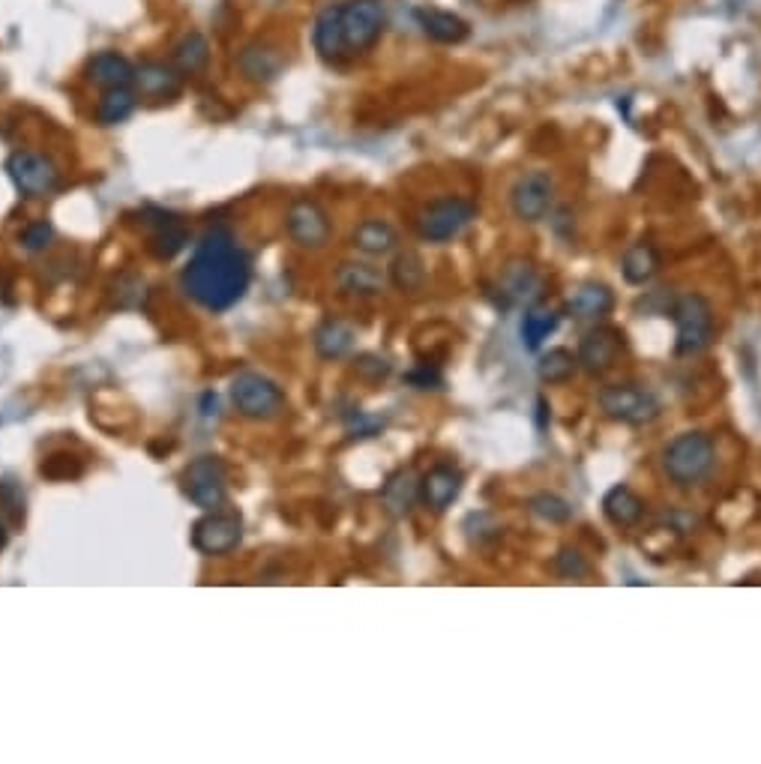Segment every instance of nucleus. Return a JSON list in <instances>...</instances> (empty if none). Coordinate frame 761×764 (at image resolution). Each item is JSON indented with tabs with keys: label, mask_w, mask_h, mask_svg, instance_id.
I'll use <instances>...</instances> for the list:
<instances>
[{
	"label": "nucleus",
	"mask_w": 761,
	"mask_h": 764,
	"mask_svg": "<svg viewBox=\"0 0 761 764\" xmlns=\"http://www.w3.org/2000/svg\"><path fill=\"white\" fill-rule=\"evenodd\" d=\"M186 294L210 312L231 309L249 288V258L225 225H216L198 243L183 270Z\"/></svg>",
	"instance_id": "f257e3e1"
},
{
	"label": "nucleus",
	"mask_w": 761,
	"mask_h": 764,
	"mask_svg": "<svg viewBox=\"0 0 761 764\" xmlns=\"http://www.w3.org/2000/svg\"><path fill=\"white\" fill-rule=\"evenodd\" d=\"M714 465H717V444L702 429L681 432L663 447V474L681 489H693L702 480H708Z\"/></svg>",
	"instance_id": "f03ea898"
},
{
	"label": "nucleus",
	"mask_w": 761,
	"mask_h": 764,
	"mask_svg": "<svg viewBox=\"0 0 761 764\" xmlns=\"http://www.w3.org/2000/svg\"><path fill=\"white\" fill-rule=\"evenodd\" d=\"M672 321L678 330L675 351L678 357H696L711 348L717 333V315L708 297L702 294H681L672 303Z\"/></svg>",
	"instance_id": "7ed1b4c3"
},
{
	"label": "nucleus",
	"mask_w": 761,
	"mask_h": 764,
	"mask_svg": "<svg viewBox=\"0 0 761 764\" xmlns=\"http://www.w3.org/2000/svg\"><path fill=\"white\" fill-rule=\"evenodd\" d=\"M597 402H600V411L609 420H618V423H627V426L654 423L660 417V411H663L657 393L648 390L645 384H633V381L603 387Z\"/></svg>",
	"instance_id": "20e7f679"
},
{
	"label": "nucleus",
	"mask_w": 761,
	"mask_h": 764,
	"mask_svg": "<svg viewBox=\"0 0 761 764\" xmlns=\"http://www.w3.org/2000/svg\"><path fill=\"white\" fill-rule=\"evenodd\" d=\"M474 219H477L474 201L459 198V195H444V198L423 207V213L417 216V234L426 243H450Z\"/></svg>",
	"instance_id": "39448f33"
},
{
	"label": "nucleus",
	"mask_w": 761,
	"mask_h": 764,
	"mask_svg": "<svg viewBox=\"0 0 761 764\" xmlns=\"http://www.w3.org/2000/svg\"><path fill=\"white\" fill-rule=\"evenodd\" d=\"M555 204V177L543 168L525 171L510 186V210L519 222H543Z\"/></svg>",
	"instance_id": "423d86ee"
},
{
	"label": "nucleus",
	"mask_w": 761,
	"mask_h": 764,
	"mask_svg": "<svg viewBox=\"0 0 761 764\" xmlns=\"http://www.w3.org/2000/svg\"><path fill=\"white\" fill-rule=\"evenodd\" d=\"M231 399L237 411L249 420H270L285 408L282 390L258 372H240L231 381Z\"/></svg>",
	"instance_id": "0eeeda50"
},
{
	"label": "nucleus",
	"mask_w": 761,
	"mask_h": 764,
	"mask_svg": "<svg viewBox=\"0 0 761 764\" xmlns=\"http://www.w3.org/2000/svg\"><path fill=\"white\" fill-rule=\"evenodd\" d=\"M387 12L381 0H348L342 3V30L348 54H360L372 48L384 30Z\"/></svg>",
	"instance_id": "6e6552de"
},
{
	"label": "nucleus",
	"mask_w": 761,
	"mask_h": 764,
	"mask_svg": "<svg viewBox=\"0 0 761 764\" xmlns=\"http://www.w3.org/2000/svg\"><path fill=\"white\" fill-rule=\"evenodd\" d=\"M6 171L12 177V183L30 195V198H42V195H51L60 183V174L54 168L51 159H45L42 153H30V150H18L9 156L6 162Z\"/></svg>",
	"instance_id": "1a4fd4ad"
},
{
	"label": "nucleus",
	"mask_w": 761,
	"mask_h": 764,
	"mask_svg": "<svg viewBox=\"0 0 761 764\" xmlns=\"http://www.w3.org/2000/svg\"><path fill=\"white\" fill-rule=\"evenodd\" d=\"M624 348H627V339L618 327H606V324L594 327L579 342V351H576L579 369H585L588 375H603V372L615 369Z\"/></svg>",
	"instance_id": "9d476101"
},
{
	"label": "nucleus",
	"mask_w": 761,
	"mask_h": 764,
	"mask_svg": "<svg viewBox=\"0 0 761 764\" xmlns=\"http://www.w3.org/2000/svg\"><path fill=\"white\" fill-rule=\"evenodd\" d=\"M285 228H288V237L303 249H321L330 240V216L312 198H300L288 207Z\"/></svg>",
	"instance_id": "9b49d317"
},
{
	"label": "nucleus",
	"mask_w": 761,
	"mask_h": 764,
	"mask_svg": "<svg viewBox=\"0 0 761 764\" xmlns=\"http://www.w3.org/2000/svg\"><path fill=\"white\" fill-rule=\"evenodd\" d=\"M186 495L192 504H198L201 510H216L225 501V468L216 456H201L195 459L186 474Z\"/></svg>",
	"instance_id": "f8f14e48"
},
{
	"label": "nucleus",
	"mask_w": 761,
	"mask_h": 764,
	"mask_svg": "<svg viewBox=\"0 0 761 764\" xmlns=\"http://www.w3.org/2000/svg\"><path fill=\"white\" fill-rule=\"evenodd\" d=\"M243 537V522L234 513H210L192 531V546L204 555H228Z\"/></svg>",
	"instance_id": "ddd939ff"
},
{
	"label": "nucleus",
	"mask_w": 761,
	"mask_h": 764,
	"mask_svg": "<svg viewBox=\"0 0 761 764\" xmlns=\"http://www.w3.org/2000/svg\"><path fill=\"white\" fill-rule=\"evenodd\" d=\"M144 225L150 228V237H147V249L153 258L159 261H171L189 240V231L183 225L180 216L174 213H165V210H147L144 213Z\"/></svg>",
	"instance_id": "4468645a"
},
{
	"label": "nucleus",
	"mask_w": 761,
	"mask_h": 764,
	"mask_svg": "<svg viewBox=\"0 0 761 764\" xmlns=\"http://www.w3.org/2000/svg\"><path fill=\"white\" fill-rule=\"evenodd\" d=\"M498 294L504 297V303H528L540 294V273L534 267V261L516 255L507 258L501 273H498Z\"/></svg>",
	"instance_id": "2eb2a0df"
},
{
	"label": "nucleus",
	"mask_w": 761,
	"mask_h": 764,
	"mask_svg": "<svg viewBox=\"0 0 761 764\" xmlns=\"http://www.w3.org/2000/svg\"><path fill=\"white\" fill-rule=\"evenodd\" d=\"M615 309V291L603 282H582L564 303V315L573 321H597Z\"/></svg>",
	"instance_id": "dca6fc26"
},
{
	"label": "nucleus",
	"mask_w": 761,
	"mask_h": 764,
	"mask_svg": "<svg viewBox=\"0 0 761 764\" xmlns=\"http://www.w3.org/2000/svg\"><path fill=\"white\" fill-rule=\"evenodd\" d=\"M414 21L417 27L432 39V42H441V45H459L468 39L471 33V24L456 15V12H447V9H438V6H420L414 9Z\"/></svg>",
	"instance_id": "f3484780"
},
{
	"label": "nucleus",
	"mask_w": 761,
	"mask_h": 764,
	"mask_svg": "<svg viewBox=\"0 0 761 764\" xmlns=\"http://www.w3.org/2000/svg\"><path fill=\"white\" fill-rule=\"evenodd\" d=\"M462 492V474L453 465H435L432 471H426L420 477V501L435 510L444 513Z\"/></svg>",
	"instance_id": "a211bd4d"
},
{
	"label": "nucleus",
	"mask_w": 761,
	"mask_h": 764,
	"mask_svg": "<svg viewBox=\"0 0 761 764\" xmlns=\"http://www.w3.org/2000/svg\"><path fill=\"white\" fill-rule=\"evenodd\" d=\"M312 42H315V51L336 63L348 54L345 48V30H342V3H327L318 18H315V30H312Z\"/></svg>",
	"instance_id": "6ab92c4d"
},
{
	"label": "nucleus",
	"mask_w": 761,
	"mask_h": 764,
	"mask_svg": "<svg viewBox=\"0 0 761 764\" xmlns=\"http://www.w3.org/2000/svg\"><path fill=\"white\" fill-rule=\"evenodd\" d=\"M336 285L348 297H378L387 288V276L366 261H345L336 270Z\"/></svg>",
	"instance_id": "aec40b11"
},
{
	"label": "nucleus",
	"mask_w": 761,
	"mask_h": 764,
	"mask_svg": "<svg viewBox=\"0 0 761 764\" xmlns=\"http://www.w3.org/2000/svg\"><path fill=\"white\" fill-rule=\"evenodd\" d=\"M87 78L96 87H102V90L132 87L135 84V66L123 54H117V51H99L87 63Z\"/></svg>",
	"instance_id": "412c9836"
},
{
	"label": "nucleus",
	"mask_w": 761,
	"mask_h": 764,
	"mask_svg": "<svg viewBox=\"0 0 761 764\" xmlns=\"http://www.w3.org/2000/svg\"><path fill=\"white\" fill-rule=\"evenodd\" d=\"M561 315L564 312H558L546 303H528L522 324H519V339H522L525 351H540L543 342L561 327Z\"/></svg>",
	"instance_id": "4be33fe9"
},
{
	"label": "nucleus",
	"mask_w": 761,
	"mask_h": 764,
	"mask_svg": "<svg viewBox=\"0 0 761 764\" xmlns=\"http://www.w3.org/2000/svg\"><path fill=\"white\" fill-rule=\"evenodd\" d=\"M417 501H420V477L408 468L396 471L381 489V504L393 519H405Z\"/></svg>",
	"instance_id": "5701e85b"
},
{
	"label": "nucleus",
	"mask_w": 761,
	"mask_h": 764,
	"mask_svg": "<svg viewBox=\"0 0 761 764\" xmlns=\"http://www.w3.org/2000/svg\"><path fill=\"white\" fill-rule=\"evenodd\" d=\"M180 69L174 63H162V60H147L135 69V84L144 96L153 99H168L180 90Z\"/></svg>",
	"instance_id": "b1692460"
},
{
	"label": "nucleus",
	"mask_w": 761,
	"mask_h": 764,
	"mask_svg": "<svg viewBox=\"0 0 761 764\" xmlns=\"http://www.w3.org/2000/svg\"><path fill=\"white\" fill-rule=\"evenodd\" d=\"M603 513H606V519H609L615 528H633V525H639L642 516H645V501H642L639 492H633L630 486L618 483V486H612V489L606 492V498H603Z\"/></svg>",
	"instance_id": "393cba45"
},
{
	"label": "nucleus",
	"mask_w": 761,
	"mask_h": 764,
	"mask_svg": "<svg viewBox=\"0 0 761 764\" xmlns=\"http://www.w3.org/2000/svg\"><path fill=\"white\" fill-rule=\"evenodd\" d=\"M663 267V258L654 243H633L621 258V273L630 285H648Z\"/></svg>",
	"instance_id": "a878e982"
},
{
	"label": "nucleus",
	"mask_w": 761,
	"mask_h": 764,
	"mask_svg": "<svg viewBox=\"0 0 761 764\" xmlns=\"http://www.w3.org/2000/svg\"><path fill=\"white\" fill-rule=\"evenodd\" d=\"M354 327L348 321H339V318H327L318 330H315V351L324 357V360H339L345 354H351L354 348Z\"/></svg>",
	"instance_id": "bb28decb"
},
{
	"label": "nucleus",
	"mask_w": 761,
	"mask_h": 764,
	"mask_svg": "<svg viewBox=\"0 0 761 764\" xmlns=\"http://www.w3.org/2000/svg\"><path fill=\"white\" fill-rule=\"evenodd\" d=\"M237 66L243 69L246 78L252 81H273L279 72H282V57L276 48L270 45H261V42H252L240 51L237 57Z\"/></svg>",
	"instance_id": "cd10ccee"
},
{
	"label": "nucleus",
	"mask_w": 761,
	"mask_h": 764,
	"mask_svg": "<svg viewBox=\"0 0 761 764\" xmlns=\"http://www.w3.org/2000/svg\"><path fill=\"white\" fill-rule=\"evenodd\" d=\"M396 243H399V237H396L393 225H387L384 219H366L354 231V246L363 255H372V258L390 255L396 249Z\"/></svg>",
	"instance_id": "c85d7f7f"
},
{
	"label": "nucleus",
	"mask_w": 761,
	"mask_h": 764,
	"mask_svg": "<svg viewBox=\"0 0 761 764\" xmlns=\"http://www.w3.org/2000/svg\"><path fill=\"white\" fill-rule=\"evenodd\" d=\"M207 57H210V45H207L204 33L192 30V33H186V36L174 45L171 63H174L183 75H192V72L204 69Z\"/></svg>",
	"instance_id": "c756f323"
},
{
	"label": "nucleus",
	"mask_w": 761,
	"mask_h": 764,
	"mask_svg": "<svg viewBox=\"0 0 761 764\" xmlns=\"http://www.w3.org/2000/svg\"><path fill=\"white\" fill-rule=\"evenodd\" d=\"M576 369H579V360L567 348H552L537 363V375L543 384H567L576 375Z\"/></svg>",
	"instance_id": "7c9ffc66"
},
{
	"label": "nucleus",
	"mask_w": 761,
	"mask_h": 764,
	"mask_svg": "<svg viewBox=\"0 0 761 764\" xmlns=\"http://www.w3.org/2000/svg\"><path fill=\"white\" fill-rule=\"evenodd\" d=\"M132 111H135L132 87H111V90H105V96L96 105V120L102 126H114V123H123Z\"/></svg>",
	"instance_id": "2f4dec72"
},
{
	"label": "nucleus",
	"mask_w": 761,
	"mask_h": 764,
	"mask_svg": "<svg viewBox=\"0 0 761 764\" xmlns=\"http://www.w3.org/2000/svg\"><path fill=\"white\" fill-rule=\"evenodd\" d=\"M528 510L531 516H537L540 522H549V525H564L573 519V504L555 492H537L528 498Z\"/></svg>",
	"instance_id": "473e14b6"
},
{
	"label": "nucleus",
	"mask_w": 761,
	"mask_h": 764,
	"mask_svg": "<svg viewBox=\"0 0 761 764\" xmlns=\"http://www.w3.org/2000/svg\"><path fill=\"white\" fill-rule=\"evenodd\" d=\"M390 279L402 291H417L426 279V267H423L420 255L417 252H399L393 267H390Z\"/></svg>",
	"instance_id": "72a5a7b5"
},
{
	"label": "nucleus",
	"mask_w": 761,
	"mask_h": 764,
	"mask_svg": "<svg viewBox=\"0 0 761 764\" xmlns=\"http://www.w3.org/2000/svg\"><path fill=\"white\" fill-rule=\"evenodd\" d=\"M552 567H555V573H558L561 579H582V576L591 573V564H588L585 555H582L579 549H573V546H564V549L555 555Z\"/></svg>",
	"instance_id": "f704fd0d"
},
{
	"label": "nucleus",
	"mask_w": 761,
	"mask_h": 764,
	"mask_svg": "<svg viewBox=\"0 0 761 764\" xmlns=\"http://www.w3.org/2000/svg\"><path fill=\"white\" fill-rule=\"evenodd\" d=\"M48 240H51V225L48 222H33L21 234V243L27 249H42V246H48Z\"/></svg>",
	"instance_id": "c9c22d12"
},
{
	"label": "nucleus",
	"mask_w": 761,
	"mask_h": 764,
	"mask_svg": "<svg viewBox=\"0 0 761 764\" xmlns=\"http://www.w3.org/2000/svg\"><path fill=\"white\" fill-rule=\"evenodd\" d=\"M357 372H360V375H366V378H372V381H378V378H384V375L390 372V363H387L384 357L363 354V357L357 360Z\"/></svg>",
	"instance_id": "e433bc0d"
},
{
	"label": "nucleus",
	"mask_w": 761,
	"mask_h": 764,
	"mask_svg": "<svg viewBox=\"0 0 761 764\" xmlns=\"http://www.w3.org/2000/svg\"><path fill=\"white\" fill-rule=\"evenodd\" d=\"M408 381H411V384H417L420 390H429V384H438V375H435V372H429V369H420V372H411V375H408Z\"/></svg>",
	"instance_id": "4c0bfd02"
},
{
	"label": "nucleus",
	"mask_w": 761,
	"mask_h": 764,
	"mask_svg": "<svg viewBox=\"0 0 761 764\" xmlns=\"http://www.w3.org/2000/svg\"><path fill=\"white\" fill-rule=\"evenodd\" d=\"M6 540H9V531H6V525H3V519H0V549L6 546Z\"/></svg>",
	"instance_id": "58836bf2"
}]
</instances>
